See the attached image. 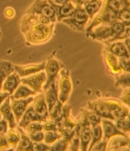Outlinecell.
<instances>
[{
	"instance_id": "1",
	"label": "cell",
	"mask_w": 130,
	"mask_h": 151,
	"mask_svg": "<svg viewBox=\"0 0 130 151\" xmlns=\"http://www.w3.org/2000/svg\"><path fill=\"white\" fill-rule=\"evenodd\" d=\"M54 23H40L24 31L25 37L29 44L38 45L48 41L53 34Z\"/></svg>"
},
{
	"instance_id": "2",
	"label": "cell",
	"mask_w": 130,
	"mask_h": 151,
	"mask_svg": "<svg viewBox=\"0 0 130 151\" xmlns=\"http://www.w3.org/2000/svg\"><path fill=\"white\" fill-rule=\"evenodd\" d=\"M58 100L64 104L67 103L73 91V82L69 71L66 68L60 69L57 78Z\"/></svg>"
},
{
	"instance_id": "3",
	"label": "cell",
	"mask_w": 130,
	"mask_h": 151,
	"mask_svg": "<svg viewBox=\"0 0 130 151\" xmlns=\"http://www.w3.org/2000/svg\"><path fill=\"white\" fill-rule=\"evenodd\" d=\"M77 7L73 15L68 18L62 19V22L68 25L71 28L75 31H83L86 22H88L89 17L86 14L82 4L77 1Z\"/></svg>"
},
{
	"instance_id": "4",
	"label": "cell",
	"mask_w": 130,
	"mask_h": 151,
	"mask_svg": "<svg viewBox=\"0 0 130 151\" xmlns=\"http://www.w3.org/2000/svg\"><path fill=\"white\" fill-rule=\"evenodd\" d=\"M102 100L114 121L129 117V107L119 100L112 98H102Z\"/></svg>"
},
{
	"instance_id": "5",
	"label": "cell",
	"mask_w": 130,
	"mask_h": 151,
	"mask_svg": "<svg viewBox=\"0 0 130 151\" xmlns=\"http://www.w3.org/2000/svg\"><path fill=\"white\" fill-rule=\"evenodd\" d=\"M47 80V76L45 71H41L37 73L28 76L27 77L22 78L20 79L21 83L29 86L36 93H43V86Z\"/></svg>"
},
{
	"instance_id": "6",
	"label": "cell",
	"mask_w": 130,
	"mask_h": 151,
	"mask_svg": "<svg viewBox=\"0 0 130 151\" xmlns=\"http://www.w3.org/2000/svg\"><path fill=\"white\" fill-rule=\"evenodd\" d=\"M60 69L61 64L56 58L50 57L46 61L45 72L47 76V80L43 86V91L47 90L52 83L56 81Z\"/></svg>"
},
{
	"instance_id": "7",
	"label": "cell",
	"mask_w": 130,
	"mask_h": 151,
	"mask_svg": "<svg viewBox=\"0 0 130 151\" xmlns=\"http://www.w3.org/2000/svg\"><path fill=\"white\" fill-rule=\"evenodd\" d=\"M87 36L93 40L103 42L106 45L112 43L114 38V33L111 24L102 25L96 28L94 31H92L88 32Z\"/></svg>"
},
{
	"instance_id": "8",
	"label": "cell",
	"mask_w": 130,
	"mask_h": 151,
	"mask_svg": "<svg viewBox=\"0 0 130 151\" xmlns=\"http://www.w3.org/2000/svg\"><path fill=\"white\" fill-rule=\"evenodd\" d=\"M75 119L80 126L90 125L92 127L100 124L102 118L87 107L81 109Z\"/></svg>"
},
{
	"instance_id": "9",
	"label": "cell",
	"mask_w": 130,
	"mask_h": 151,
	"mask_svg": "<svg viewBox=\"0 0 130 151\" xmlns=\"http://www.w3.org/2000/svg\"><path fill=\"white\" fill-rule=\"evenodd\" d=\"M10 98L11 109L13 111L17 124H18L27 108L32 103L34 96H29L26 99H15L10 96Z\"/></svg>"
},
{
	"instance_id": "10",
	"label": "cell",
	"mask_w": 130,
	"mask_h": 151,
	"mask_svg": "<svg viewBox=\"0 0 130 151\" xmlns=\"http://www.w3.org/2000/svg\"><path fill=\"white\" fill-rule=\"evenodd\" d=\"M48 119V118L40 116L37 113H36L31 104L24 113L22 117L20 118L17 126L25 130V129H26V127L29 123L35 122V121L44 123Z\"/></svg>"
},
{
	"instance_id": "11",
	"label": "cell",
	"mask_w": 130,
	"mask_h": 151,
	"mask_svg": "<svg viewBox=\"0 0 130 151\" xmlns=\"http://www.w3.org/2000/svg\"><path fill=\"white\" fill-rule=\"evenodd\" d=\"M91 111L95 112L96 114L101 117L102 119H107L111 121H114V117L108 111L105 105L102 98L95 99L88 102V107Z\"/></svg>"
},
{
	"instance_id": "12",
	"label": "cell",
	"mask_w": 130,
	"mask_h": 151,
	"mask_svg": "<svg viewBox=\"0 0 130 151\" xmlns=\"http://www.w3.org/2000/svg\"><path fill=\"white\" fill-rule=\"evenodd\" d=\"M103 56L107 70L111 75L116 76L123 73L122 70L120 68L118 57L113 55L112 53L108 52L106 49L103 50Z\"/></svg>"
},
{
	"instance_id": "13",
	"label": "cell",
	"mask_w": 130,
	"mask_h": 151,
	"mask_svg": "<svg viewBox=\"0 0 130 151\" xmlns=\"http://www.w3.org/2000/svg\"><path fill=\"white\" fill-rule=\"evenodd\" d=\"M46 61L40 64H29L24 65H14V70L17 73L20 78L27 77L28 76L37 73L45 70Z\"/></svg>"
},
{
	"instance_id": "14",
	"label": "cell",
	"mask_w": 130,
	"mask_h": 151,
	"mask_svg": "<svg viewBox=\"0 0 130 151\" xmlns=\"http://www.w3.org/2000/svg\"><path fill=\"white\" fill-rule=\"evenodd\" d=\"M10 96L8 97L0 106V114L2 116V118L8 123L9 128L15 129L17 126V124L13 111L11 109Z\"/></svg>"
},
{
	"instance_id": "15",
	"label": "cell",
	"mask_w": 130,
	"mask_h": 151,
	"mask_svg": "<svg viewBox=\"0 0 130 151\" xmlns=\"http://www.w3.org/2000/svg\"><path fill=\"white\" fill-rule=\"evenodd\" d=\"M101 127L103 132L102 139L104 140H108L112 137L116 135H124L129 136L126 134L121 132L119 129L116 127L114 123L112 121L107 119H102Z\"/></svg>"
},
{
	"instance_id": "16",
	"label": "cell",
	"mask_w": 130,
	"mask_h": 151,
	"mask_svg": "<svg viewBox=\"0 0 130 151\" xmlns=\"http://www.w3.org/2000/svg\"><path fill=\"white\" fill-rule=\"evenodd\" d=\"M43 93L49 112L58 101L57 79L49 86L47 90L44 91Z\"/></svg>"
},
{
	"instance_id": "17",
	"label": "cell",
	"mask_w": 130,
	"mask_h": 151,
	"mask_svg": "<svg viewBox=\"0 0 130 151\" xmlns=\"http://www.w3.org/2000/svg\"><path fill=\"white\" fill-rule=\"evenodd\" d=\"M34 110L39 115L49 118V112L46 103L44 93H37L34 96L32 102L31 103Z\"/></svg>"
},
{
	"instance_id": "18",
	"label": "cell",
	"mask_w": 130,
	"mask_h": 151,
	"mask_svg": "<svg viewBox=\"0 0 130 151\" xmlns=\"http://www.w3.org/2000/svg\"><path fill=\"white\" fill-rule=\"evenodd\" d=\"M20 79L19 76L15 71L11 73L4 81L1 91L7 92L10 95H11L21 83Z\"/></svg>"
},
{
	"instance_id": "19",
	"label": "cell",
	"mask_w": 130,
	"mask_h": 151,
	"mask_svg": "<svg viewBox=\"0 0 130 151\" xmlns=\"http://www.w3.org/2000/svg\"><path fill=\"white\" fill-rule=\"evenodd\" d=\"M48 1L53 6L54 9L55 10L56 17L58 21H62V19L68 18L74 13L75 7L70 2L67 3L64 5H57L56 4L53 3L50 0H48Z\"/></svg>"
},
{
	"instance_id": "20",
	"label": "cell",
	"mask_w": 130,
	"mask_h": 151,
	"mask_svg": "<svg viewBox=\"0 0 130 151\" xmlns=\"http://www.w3.org/2000/svg\"><path fill=\"white\" fill-rule=\"evenodd\" d=\"M106 49L118 58H129V50L126 47L124 42L117 41L107 44Z\"/></svg>"
},
{
	"instance_id": "21",
	"label": "cell",
	"mask_w": 130,
	"mask_h": 151,
	"mask_svg": "<svg viewBox=\"0 0 130 151\" xmlns=\"http://www.w3.org/2000/svg\"><path fill=\"white\" fill-rule=\"evenodd\" d=\"M129 145V137L124 135H116L112 137L107 141V150H116L125 147Z\"/></svg>"
},
{
	"instance_id": "22",
	"label": "cell",
	"mask_w": 130,
	"mask_h": 151,
	"mask_svg": "<svg viewBox=\"0 0 130 151\" xmlns=\"http://www.w3.org/2000/svg\"><path fill=\"white\" fill-rule=\"evenodd\" d=\"M79 142V151H87L91 142V127L90 125L80 126Z\"/></svg>"
},
{
	"instance_id": "23",
	"label": "cell",
	"mask_w": 130,
	"mask_h": 151,
	"mask_svg": "<svg viewBox=\"0 0 130 151\" xmlns=\"http://www.w3.org/2000/svg\"><path fill=\"white\" fill-rule=\"evenodd\" d=\"M16 128L20 133V138L17 146L15 149L16 151H32L33 142L30 139L29 135L23 129L17 126Z\"/></svg>"
},
{
	"instance_id": "24",
	"label": "cell",
	"mask_w": 130,
	"mask_h": 151,
	"mask_svg": "<svg viewBox=\"0 0 130 151\" xmlns=\"http://www.w3.org/2000/svg\"><path fill=\"white\" fill-rule=\"evenodd\" d=\"M82 5H84V8L88 15L90 19H92L97 13L102 5L101 0H78Z\"/></svg>"
},
{
	"instance_id": "25",
	"label": "cell",
	"mask_w": 130,
	"mask_h": 151,
	"mask_svg": "<svg viewBox=\"0 0 130 151\" xmlns=\"http://www.w3.org/2000/svg\"><path fill=\"white\" fill-rule=\"evenodd\" d=\"M104 7L119 15L126 8H129V0H106Z\"/></svg>"
},
{
	"instance_id": "26",
	"label": "cell",
	"mask_w": 130,
	"mask_h": 151,
	"mask_svg": "<svg viewBox=\"0 0 130 151\" xmlns=\"http://www.w3.org/2000/svg\"><path fill=\"white\" fill-rule=\"evenodd\" d=\"M37 94V93H36L34 91L31 90L27 85L20 83L19 86L17 87V88L14 92V93L10 96L15 99H26L32 96H34Z\"/></svg>"
},
{
	"instance_id": "27",
	"label": "cell",
	"mask_w": 130,
	"mask_h": 151,
	"mask_svg": "<svg viewBox=\"0 0 130 151\" xmlns=\"http://www.w3.org/2000/svg\"><path fill=\"white\" fill-rule=\"evenodd\" d=\"M14 71V65L12 63L8 61H0V91H1L5 79Z\"/></svg>"
},
{
	"instance_id": "28",
	"label": "cell",
	"mask_w": 130,
	"mask_h": 151,
	"mask_svg": "<svg viewBox=\"0 0 130 151\" xmlns=\"http://www.w3.org/2000/svg\"><path fill=\"white\" fill-rule=\"evenodd\" d=\"M6 137L10 146L11 148H13L14 150H15L20 138V135L19 132L18 131V129L17 128H9L7 133H6Z\"/></svg>"
},
{
	"instance_id": "29",
	"label": "cell",
	"mask_w": 130,
	"mask_h": 151,
	"mask_svg": "<svg viewBox=\"0 0 130 151\" xmlns=\"http://www.w3.org/2000/svg\"><path fill=\"white\" fill-rule=\"evenodd\" d=\"M115 86L117 88L124 89L130 86V76L129 73L123 72L115 76Z\"/></svg>"
},
{
	"instance_id": "30",
	"label": "cell",
	"mask_w": 130,
	"mask_h": 151,
	"mask_svg": "<svg viewBox=\"0 0 130 151\" xmlns=\"http://www.w3.org/2000/svg\"><path fill=\"white\" fill-rule=\"evenodd\" d=\"M102 137L103 132L101 124L91 127V142L88 150H89L96 142L102 140Z\"/></svg>"
},
{
	"instance_id": "31",
	"label": "cell",
	"mask_w": 130,
	"mask_h": 151,
	"mask_svg": "<svg viewBox=\"0 0 130 151\" xmlns=\"http://www.w3.org/2000/svg\"><path fill=\"white\" fill-rule=\"evenodd\" d=\"M69 149V142L63 138L50 145L48 151H68Z\"/></svg>"
},
{
	"instance_id": "32",
	"label": "cell",
	"mask_w": 130,
	"mask_h": 151,
	"mask_svg": "<svg viewBox=\"0 0 130 151\" xmlns=\"http://www.w3.org/2000/svg\"><path fill=\"white\" fill-rule=\"evenodd\" d=\"M114 124L119 130L126 135H129L130 132V120L129 117H126L124 119H117L114 121Z\"/></svg>"
},
{
	"instance_id": "33",
	"label": "cell",
	"mask_w": 130,
	"mask_h": 151,
	"mask_svg": "<svg viewBox=\"0 0 130 151\" xmlns=\"http://www.w3.org/2000/svg\"><path fill=\"white\" fill-rule=\"evenodd\" d=\"M63 105L64 104L58 100L52 109L51 111L49 112V119L54 121L55 123L59 119L62 114V109Z\"/></svg>"
},
{
	"instance_id": "34",
	"label": "cell",
	"mask_w": 130,
	"mask_h": 151,
	"mask_svg": "<svg viewBox=\"0 0 130 151\" xmlns=\"http://www.w3.org/2000/svg\"><path fill=\"white\" fill-rule=\"evenodd\" d=\"M79 130H80V125L78 124L74 135L69 142V149L70 151H79V147H80Z\"/></svg>"
},
{
	"instance_id": "35",
	"label": "cell",
	"mask_w": 130,
	"mask_h": 151,
	"mask_svg": "<svg viewBox=\"0 0 130 151\" xmlns=\"http://www.w3.org/2000/svg\"><path fill=\"white\" fill-rule=\"evenodd\" d=\"M60 138H62V136L59 132H58L53 131L45 132L43 142H45L46 144L51 145L54 142H55L57 140L60 139Z\"/></svg>"
},
{
	"instance_id": "36",
	"label": "cell",
	"mask_w": 130,
	"mask_h": 151,
	"mask_svg": "<svg viewBox=\"0 0 130 151\" xmlns=\"http://www.w3.org/2000/svg\"><path fill=\"white\" fill-rule=\"evenodd\" d=\"M25 132L28 135H31L32 133H34L37 132L43 131V123L35 121L29 123L25 129Z\"/></svg>"
},
{
	"instance_id": "37",
	"label": "cell",
	"mask_w": 130,
	"mask_h": 151,
	"mask_svg": "<svg viewBox=\"0 0 130 151\" xmlns=\"http://www.w3.org/2000/svg\"><path fill=\"white\" fill-rule=\"evenodd\" d=\"M43 131L44 132H58V128L56 123L55 121L48 119L45 122L43 123Z\"/></svg>"
},
{
	"instance_id": "38",
	"label": "cell",
	"mask_w": 130,
	"mask_h": 151,
	"mask_svg": "<svg viewBox=\"0 0 130 151\" xmlns=\"http://www.w3.org/2000/svg\"><path fill=\"white\" fill-rule=\"evenodd\" d=\"M15 150L11 148L8 144L6 134L0 135V151H14Z\"/></svg>"
},
{
	"instance_id": "39",
	"label": "cell",
	"mask_w": 130,
	"mask_h": 151,
	"mask_svg": "<svg viewBox=\"0 0 130 151\" xmlns=\"http://www.w3.org/2000/svg\"><path fill=\"white\" fill-rule=\"evenodd\" d=\"M107 140H101L95 143L88 151H106Z\"/></svg>"
},
{
	"instance_id": "40",
	"label": "cell",
	"mask_w": 130,
	"mask_h": 151,
	"mask_svg": "<svg viewBox=\"0 0 130 151\" xmlns=\"http://www.w3.org/2000/svg\"><path fill=\"white\" fill-rule=\"evenodd\" d=\"M129 8H126L125 10L122 11L118 15V20L121 21L125 24L129 25Z\"/></svg>"
},
{
	"instance_id": "41",
	"label": "cell",
	"mask_w": 130,
	"mask_h": 151,
	"mask_svg": "<svg viewBox=\"0 0 130 151\" xmlns=\"http://www.w3.org/2000/svg\"><path fill=\"white\" fill-rule=\"evenodd\" d=\"M119 65L123 72L129 73V58L121 57L119 58Z\"/></svg>"
},
{
	"instance_id": "42",
	"label": "cell",
	"mask_w": 130,
	"mask_h": 151,
	"mask_svg": "<svg viewBox=\"0 0 130 151\" xmlns=\"http://www.w3.org/2000/svg\"><path fill=\"white\" fill-rule=\"evenodd\" d=\"M50 145L43 142H33L32 151H48Z\"/></svg>"
},
{
	"instance_id": "43",
	"label": "cell",
	"mask_w": 130,
	"mask_h": 151,
	"mask_svg": "<svg viewBox=\"0 0 130 151\" xmlns=\"http://www.w3.org/2000/svg\"><path fill=\"white\" fill-rule=\"evenodd\" d=\"M130 90L129 88H126L123 89V93L121 94L120 96V101L122 102L125 105H126L127 106L129 107V99H130Z\"/></svg>"
},
{
	"instance_id": "44",
	"label": "cell",
	"mask_w": 130,
	"mask_h": 151,
	"mask_svg": "<svg viewBox=\"0 0 130 151\" xmlns=\"http://www.w3.org/2000/svg\"><path fill=\"white\" fill-rule=\"evenodd\" d=\"M44 135L45 132L43 131H40L29 135V137L32 142H43Z\"/></svg>"
},
{
	"instance_id": "45",
	"label": "cell",
	"mask_w": 130,
	"mask_h": 151,
	"mask_svg": "<svg viewBox=\"0 0 130 151\" xmlns=\"http://www.w3.org/2000/svg\"><path fill=\"white\" fill-rule=\"evenodd\" d=\"M9 129L8 124L6 121L4 119H0V135L1 134H6Z\"/></svg>"
},
{
	"instance_id": "46",
	"label": "cell",
	"mask_w": 130,
	"mask_h": 151,
	"mask_svg": "<svg viewBox=\"0 0 130 151\" xmlns=\"http://www.w3.org/2000/svg\"><path fill=\"white\" fill-rule=\"evenodd\" d=\"M10 96V95H9V93H7V92L0 91V106H1L3 102L5 101L8 97H9Z\"/></svg>"
},
{
	"instance_id": "47",
	"label": "cell",
	"mask_w": 130,
	"mask_h": 151,
	"mask_svg": "<svg viewBox=\"0 0 130 151\" xmlns=\"http://www.w3.org/2000/svg\"><path fill=\"white\" fill-rule=\"evenodd\" d=\"M58 5H64V4L69 2V0H53Z\"/></svg>"
},
{
	"instance_id": "48",
	"label": "cell",
	"mask_w": 130,
	"mask_h": 151,
	"mask_svg": "<svg viewBox=\"0 0 130 151\" xmlns=\"http://www.w3.org/2000/svg\"><path fill=\"white\" fill-rule=\"evenodd\" d=\"M107 151H129V146L125 147L119 149H116V150H107Z\"/></svg>"
},
{
	"instance_id": "49",
	"label": "cell",
	"mask_w": 130,
	"mask_h": 151,
	"mask_svg": "<svg viewBox=\"0 0 130 151\" xmlns=\"http://www.w3.org/2000/svg\"><path fill=\"white\" fill-rule=\"evenodd\" d=\"M1 37H2V32H1V29H0V40H1Z\"/></svg>"
},
{
	"instance_id": "50",
	"label": "cell",
	"mask_w": 130,
	"mask_h": 151,
	"mask_svg": "<svg viewBox=\"0 0 130 151\" xmlns=\"http://www.w3.org/2000/svg\"><path fill=\"white\" fill-rule=\"evenodd\" d=\"M2 119V116H1V114H0V119Z\"/></svg>"
}]
</instances>
